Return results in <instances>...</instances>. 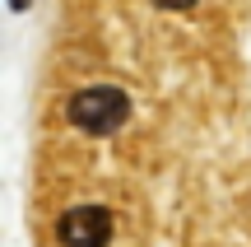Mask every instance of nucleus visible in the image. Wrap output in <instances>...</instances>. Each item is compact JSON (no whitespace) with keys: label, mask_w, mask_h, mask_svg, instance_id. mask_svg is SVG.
I'll return each mask as SVG.
<instances>
[{"label":"nucleus","mask_w":251,"mask_h":247,"mask_svg":"<svg viewBox=\"0 0 251 247\" xmlns=\"http://www.w3.org/2000/svg\"><path fill=\"white\" fill-rule=\"evenodd\" d=\"M158 9H168V14H177V9H196L200 0H153Z\"/></svg>","instance_id":"obj_3"},{"label":"nucleus","mask_w":251,"mask_h":247,"mask_svg":"<svg viewBox=\"0 0 251 247\" xmlns=\"http://www.w3.org/2000/svg\"><path fill=\"white\" fill-rule=\"evenodd\" d=\"M65 117H70L84 136H112V131H121L126 117H130V98H126V89H117V84H89V89H79L70 98Z\"/></svg>","instance_id":"obj_1"},{"label":"nucleus","mask_w":251,"mask_h":247,"mask_svg":"<svg viewBox=\"0 0 251 247\" xmlns=\"http://www.w3.org/2000/svg\"><path fill=\"white\" fill-rule=\"evenodd\" d=\"M56 233H61L65 247H107L112 233H117V220L102 205H75L56 220Z\"/></svg>","instance_id":"obj_2"},{"label":"nucleus","mask_w":251,"mask_h":247,"mask_svg":"<svg viewBox=\"0 0 251 247\" xmlns=\"http://www.w3.org/2000/svg\"><path fill=\"white\" fill-rule=\"evenodd\" d=\"M9 5H14V9H24V5H28V0H9Z\"/></svg>","instance_id":"obj_4"}]
</instances>
